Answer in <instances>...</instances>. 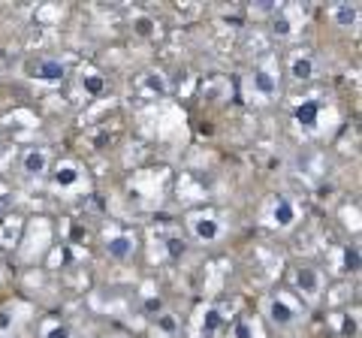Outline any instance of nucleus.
<instances>
[{"mask_svg": "<svg viewBox=\"0 0 362 338\" xmlns=\"http://www.w3.org/2000/svg\"><path fill=\"white\" fill-rule=\"evenodd\" d=\"M130 251H133V242L127 239V235H118V239L109 242V254L115 257V260H124V257H127Z\"/></svg>", "mask_w": 362, "mask_h": 338, "instance_id": "nucleus-7", "label": "nucleus"}, {"mask_svg": "<svg viewBox=\"0 0 362 338\" xmlns=\"http://www.w3.org/2000/svg\"><path fill=\"white\" fill-rule=\"evenodd\" d=\"M344 332L354 335V332H356V323H354V320H344Z\"/></svg>", "mask_w": 362, "mask_h": 338, "instance_id": "nucleus-23", "label": "nucleus"}, {"mask_svg": "<svg viewBox=\"0 0 362 338\" xmlns=\"http://www.w3.org/2000/svg\"><path fill=\"white\" fill-rule=\"evenodd\" d=\"M157 323H160V330H166V332H173V330H175V320H173V317H166V314H163V317L157 320Z\"/></svg>", "mask_w": 362, "mask_h": 338, "instance_id": "nucleus-22", "label": "nucleus"}, {"mask_svg": "<svg viewBox=\"0 0 362 338\" xmlns=\"http://www.w3.org/2000/svg\"><path fill=\"white\" fill-rule=\"evenodd\" d=\"M142 85H145V91H148L151 97H163L166 94V82H163L160 73H145Z\"/></svg>", "mask_w": 362, "mask_h": 338, "instance_id": "nucleus-5", "label": "nucleus"}, {"mask_svg": "<svg viewBox=\"0 0 362 338\" xmlns=\"http://www.w3.org/2000/svg\"><path fill=\"white\" fill-rule=\"evenodd\" d=\"M148 311H160V299H151L148 302Z\"/></svg>", "mask_w": 362, "mask_h": 338, "instance_id": "nucleus-24", "label": "nucleus"}, {"mask_svg": "<svg viewBox=\"0 0 362 338\" xmlns=\"http://www.w3.org/2000/svg\"><path fill=\"white\" fill-rule=\"evenodd\" d=\"M42 169H45V151H28L25 154V173L40 175Z\"/></svg>", "mask_w": 362, "mask_h": 338, "instance_id": "nucleus-6", "label": "nucleus"}, {"mask_svg": "<svg viewBox=\"0 0 362 338\" xmlns=\"http://www.w3.org/2000/svg\"><path fill=\"white\" fill-rule=\"evenodd\" d=\"M76 169L73 166H64V169H58V175H54V182H58V185H73L76 182Z\"/></svg>", "mask_w": 362, "mask_h": 338, "instance_id": "nucleus-15", "label": "nucleus"}, {"mask_svg": "<svg viewBox=\"0 0 362 338\" xmlns=\"http://www.w3.org/2000/svg\"><path fill=\"white\" fill-rule=\"evenodd\" d=\"M356 16H359V9L350 6V4H338L335 6V25H341V28L356 25Z\"/></svg>", "mask_w": 362, "mask_h": 338, "instance_id": "nucleus-4", "label": "nucleus"}, {"mask_svg": "<svg viewBox=\"0 0 362 338\" xmlns=\"http://www.w3.org/2000/svg\"><path fill=\"white\" fill-rule=\"evenodd\" d=\"M169 254H173V257L185 254V245H181V239H169Z\"/></svg>", "mask_w": 362, "mask_h": 338, "instance_id": "nucleus-18", "label": "nucleus"}, {"mask_svg": "<svg viewBox=\"0 0 362 338\" xmlns=\"http://www.w3.org/2000/svg\"><path fill=\"white\" fill-rule=\"evenodd\" d=\"M85 88H88L90 94H100V91H103V78H97V76H88V78H85Z\"/></svg>", "mask_w": 362, "mask_h": 338, "instance_id": "nucleus-17", "label": "nucleus"}, {"mask_svg": "<svg viewBox=\"0 0 362 338\" xmlns=\"http://www.w3.org/2000/svg\"><path fill=\"white\" fill-rule=\"evenodd\" d=\"M45 338H70V332H66V326H54V330H49Z\"/></svg>", "mask_w": 362, "mask_h": 338, "instance_id": "nucleus-19", "label": "nucleus"}, {"mask_svg": "<svg viewBox=\"0 0 362 338\" xmlns=\"http://www.w3.org/2000/svg\"><path fill=\"white\" fill-rule=\"evenodd\" d=\"M37 76L49 78V82H58V78H64V64H58V61H40L37 64Z\"/></svg>", "mask_w": 362, "mask_h": 338, "instance_id": "nucleus-3", "label": "nucleus"}, {"mask_svg": "<svg viewBox=\"0 0 362 338\" xmlns=\"http://www.w3.org/2000/svg\"><path fill=\"white\" fill-rule=\"evenodd\" d=\"M296 118H299V124H305V127H311L317 121V103H302L296 109Z\"/></svg>", "mask_w": 362, "mask_h": 338, "instance_id": "nucleus-10", "label": "nucleus"}, {"mask_svg": "<svg viewBox=\"0 0 362 338\" xmlns=\"http://www.w3.org/2000/svg\"><path fill=\"white\" fill-rule=\"evenodd\" d=\"M269 314H272V320H275L278 326H287V323H293V317H296V311H293V308L287 305V302H281V299L272 302Z\"/></svg>", "mask_w": 362, "mask_h": 338, "instance_id": "nucleus-1", "label": "nucleus"}, {"mask_svg": "<svg viewBox=\"0 0 362 338\" xmlns=\"http://www.w3.org/2000/svg\"><path fill=\"white\" fill-rule=\"evenodd\" d=\"M275 30L284 37V33H290V21L287 18H275Z\"/></svg>", "mask_w": 362, "mask_h": 338, "instance_id": "nucleus-20", "label": "nucleus"}, {"mask_svg": "<svg viewBox=\"0 0 362 338\" xmlns=\"http://www.w3.org/2000/svg\"><path fill=\"white\" fill-rule=\"evenodd\" d=\"M344 269L347 272H356L359 269V247H347L344 251Z\"/></svg>", "mask_w": 362, "mask_h": 338, "instance_id": "nucleus-14", "label": "nucleus"}, {"mask_svg": "<svg viewBox=\"0 0 362 338\" xmlns=\"http://www.w3.org/2000/svg\"><path fill=\"white\" fill-rule=\"evenodd\" d=\"M221 326V314L218 311H206V320H202V330L206 332H214Z\"/></svg>", "mask_w": 362, "mask_h": 338, "instance_id": "nucleus-16", "label": "nucleus"}, {"mask_svg": "<svg viewBox=\"0 0 362 338\" xmlns=\"http://www.w3.org/2000/svg\"><path fill=\"white\" fill-rule=\"evenodd\" d=\"M293 218H296V211H293V206L287 199H278V206H275V221L281 223V227H290Z\"/></svg>", "mask_w": 362, "mask_h": 338, "instance_id": "nucleus-8", "label": "nucleus"}, {"mask_svg": "<svg viewBox=\"0 0 362 338\" xmlns=\"http://www.w3.org/2000/svg\"><path fill=\"white\" fill-rule=\"evenodd\" d=\"M133 30L139 33V37H151V33H154V21L142 16V18H136V21H133Z\"/></svg>", "mask_w": 362, "mask_h": 338, "instance_id": "nucleus-13", "label": "nucleus"}, {"mask_svg": "<svg viewBox=\"0 0 362 338\" xmlns=\"http://www.w3.org/2000/svg\"><path fill=\"white\" fill-rule=\"evenodd\" d=\"M235 338H251V326L239 323V326H235Z\"/></svg>", "mask_w": 362, "mask_h": 338, "instance_id": "nucleus-21", "label": "nucleus"}, {"mask_svg": "<svg viewBox=\"0 0 362 338\" xmlns=\"http://www.w3.org/2000/svg\"><path fill=\"white\" fill-rule=\"evenodd\" d=\"M254 85H257L263 94H272V91H275V82H272V76H269L266 70H257V73H254Z\"/></svg>", "mask_w": 362, "mask_h": 338, "instance_id": "nucleus-12", "label": "nucleus"}, {"mask_svg": "<svg viewBox=\"0 0 362 338\" xmlns=\"http://www.w3.org/2000/svg\"><path fill=\"white\" fill-rule=\"evenodd\" d=\"M296 284H299L305 293H317V290H320V275H317L314 269L302 266V269H299V275H296Z\"/></svg>", "mask_w": 362, "mask_h": 338, "instance_id": "nucleus-2", "label": "nucleus"}, {"mask_svg": "<svg viewBox=\"0 0 362 338\" xmlns=\"http://www.w3.org/2000/svg\"><path fill=\"white\" fill-rule=\"evenodd\" d=\"M293 76H296V78H311L314 76L311 58H296V61H293Z\"/></svg>", "mask_w": 362, "mask_h": 338, "instance_id": "nucleus-11", "label": "nucleus"}, {"mask_svg": "<svg viewBox=\"0 0 362 338\" xmlns=\"http://www.w3.org/2000/svg\"><path fill=\"white\" fill-rule=\"evenodd\" d=\"M218 223H214L211 218H202V221H197V235L199 239H206V242H211V239H218Z\"/></svg>", "mask_w": 362, "mask_h": 338, "instance_id": "nucleus-9", "label": "nucleus"}]
</instances>
